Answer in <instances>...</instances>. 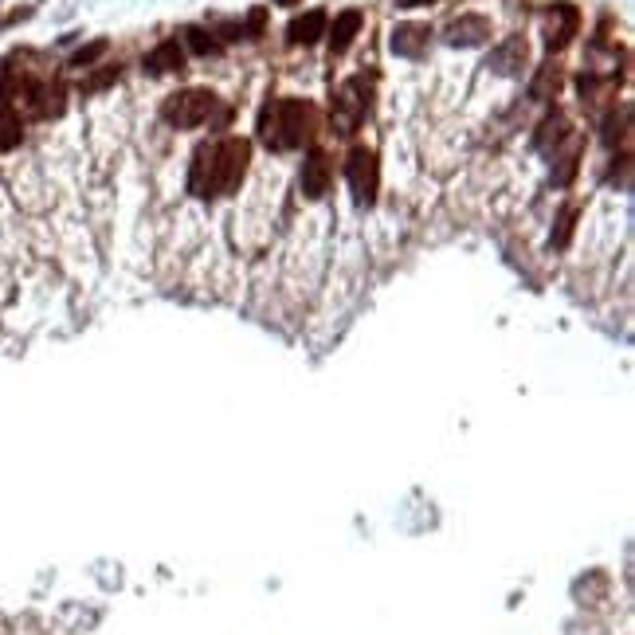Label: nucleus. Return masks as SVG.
Masks as SVG:
<instances>
[{"instance_id":"6ab92c4d","label":"nucleus","mask_w":635,"mask_h":635,"mask_svg":"<svg viewBox=\"0 0 635 635\" xmlns=\"http://www.w3.org/2000/svg\"><path fill=\"white\" fill-rule=\"evenodd\" d=\"M424 4H436V0H401V8H424Z\"/></svg>"},{"instance_id":"0eeeda50","label":"nucleus","mask_w":635,"mask_h":635,"mask_svg":"<svg viewBox=\"0 0 635 635\" xmlns=\"http://www.w3.org/2000/svg\"><path fill=\"white\" fill-rule=\"evenodd\" d=\"M577 24H580V16H577L573 4H553V13H549V28H545V44L553 51H561L569 40L577 36Z\"/></svg>"},{"instance_id":"7ed1b4c3","label":"nucleus","mask_w":635,"mask_h":635,"mask_svg":"<svg viewBox=\"0 0 635 635\" xmlns=\"http://www.w3.org/2000/svg\"><path fill=\"white\" fill-rule=\"evenodd\" d=\"M212 110H216V94L212 91H181L161 106V118L169 126H177V130H197L200 122L212 118Z\"/></svg>"},{"instance_id":"f8f14e48","label":"nucleus","mask_w":635,"mask_h":635,"mask_svg":"<svg viewBox=\"0 0 635 635\" xmlns=\"http://www.w3.org/2000/svg\"><path fill=\"white\" fill-rule=\"evenodd\" d=\"M181 67H185V48H181L177 40H165V44H157L146 56L149 75H169V71H181Z\"/></svg>"},{"instance_id":"20e7f679","label":"nucleus","mask_w":635,"mask_h":635,"mask_svg":"<svg viewBox=\"0 0 635 635\" xmlns=\"http://www.w3.org/2000/svg\"><path fill=\"white\" fill-rule=\"evenodd\" d=\"M346 181H349V192L361 208H369L376 200V189H381V165H376V154L373 149L357 146L346 161Z\"/></svg>"},{"instance_id":"4468645a","label":"nucleus","mask_w":635,"mask_h":635,"mask_svg":"<svg viewBox=\"0 0 635 635\" xmlns=\"http://www.w3.org/2000/svg\"><path fill=\"white\" fill-rule=\"evenodd\" d=\"M24 142V122H20L16 110H0V154H8V149H16Z\"/></svg>"},{"instance_id":"2eb2a0df","label":"nucleus","mask_w":635,"mask_h":635,"mask_svg":"<svg viewBox=\"0 0 635 635\" xmlns=\"http://www.w3.org/2000/svg\"><path fill=\"white\" fill-rule=\"evenodd\" d=\"M185 40H189V48L197 51V56H220V44L208 36V31H200V28H189L185 31Z\"/></svg>"},{"instance_id":"423d86ee","label":"nucleus","mask_w":635,"mask_h":635,"mask_svg":"<svg viewBox=\"0 0 635 635\" xmlns=\"http://www.w3.org/2000/svg\"><path fill=\"white\" fill-rule=\"evenodd\" d=\"M298 185H303V197H310V200L326 197V189H330V157L322 154V149H310V154H306L303 173H298Z\"/></svg>"},{"instance_id":"f257e3e1","label":"nucleus","mask_w":635,"mask_h":635,"mask_svg":"<svg viewBox=\"0 0 635 635\" xmlns=\"http://www.w3.org/2000/svg\"><path fill=\"white\" fill-rule=\"evenodd\" d=\"M247 161H251V142L243 137H220L216 146H200L189 189L197 197H232L247 177Z\"/></svg>"},{"instance_id":"6e6552de","label":"nucleus","mask_w":635,"mask_h":635,"mask_svg":"<svg viewBox=\"0 0 635 635\" xmlns=\"http://www.w3.org/2000/svg\"><path fill=\"white\" fill-rule=\"evenodd\" d=\"M326 28H330V16L322 13V8H310L306 16H295V20H290L287 40H290V44L310 48V44H318V40L326 36Z\"/></svg>"},{"instance_id":"f03ea898","label":"nucleus","mask_w":635,"mask_h":635,"mask_svg":"<svg viewBox=\"0 0 635 635\" xmlns=\"http://www.w3.org/2000/svg\"><path fill=\"white\" fill-rule=\"evenodd\" d=\"M318 130V110L303 99H278L260 114V142L275 154L306 146Z\"/></svg>"},{"instance_id":"1a4fd4ad","label":"nucleus","mask_w":635,"mask_h":635,"mask_svg":"<svg viewBox=\"0 0 635 635\" xmlns=\"http://www.w3.org/2000/svg\"><path fill=\"white\" fill-rule=\"evenodd\" d=\"M487 36H490V20H487V16H475V13L459 16L455 24L447 28V40H451L455 48H475V44H482Z\"/></svg>"},{"instance_id":"ddd939ff","label":"nucleus","mask_w":635,"mask_h":635,"mask_svg":"<svg viewBox=\"0 0 635 635\" xmlns=\"http://www.w3.org/2000/svg\"><path fill=\"white\" fill-rule=\"evenodd\" d=\"M525 63V40H506V44L490 56V67L498 75H514Z\"/></svg>"},{"instance_id":"9d476101","label":"nucleus","mask_w":635,"mask_h":635,"mask_svg":"<svg viewBox=\"0 0 635 635\" xmlns=\"http://www.w3.org/2000/svg\"><path fill=\"white\" fill-rule=\"evenodd\" d=\"M365 24L361 8H346V13L333 16V31H330V51L333 56H341V51H349V44L357 40V31Z\"/></svg>"},{"instance_id":"dca6fc26","label":"nucleus","mask_w":635,"mask_h":635,"mask_svg":"<svg viewBox=\"0 0 635 635\" xmlns=\"http://www.w3.org/2000/svg\"><path fill=\"white\" fill-rule=\"evenodd\" d=\"M106 48H110V44H106V40H94V44L79 48V51H75V56H71V67H91V63L99 59V56H106Z\"/></svg>"},{"instance_id":"f3484780","label":"nucleus","mask_w":635,"mask_h":635,"mask_svg":"<svg viewBox=\"0 0 635 635\" xmlns=\"http://www.w3.org/2000/svg\"><path fill=\"white\" fill-rule=\"evenodd\" d=\"M557 224H561V228H557L553 243H557V247H565V243H569V235H573V224H577V208H565V212H561V220H557Z\"/></svg>"},{"instance_id":"aec40b11","label":"nucleus","mask_w":635,"mask_h":635,"mask_svg":"<svg viewBox=\"0 0 635 635\" xmlns=\"http://www.w3.org/2000/svg\"><path fill=\"white\" fill-rule=\"evenodd\" d=\"M275 4H283V8H295V4H303V0H275Z\"/></svg>"},{"instance_id":"9b49d317","label":"nucleus","mask_w":635,"mask_h":635,"mask_svg":"<svg viewBox=\"0 0 635 635\" xmlns=\"http://www.w3.org/2000/svg\"><path fill=\"white\" fill-rule=\"evenodd\" d=\"M428 36H432V31L424 24H401L392 31V51L404 59H419L428 51Z\"/></svg>"},{"instance_id":"39448f33","label":"nucleus","mask_w":635,"mask_h":635,"mask_svg":"<svg viewBox=\"0 0 635 635\" xmlns=\"http://www.w3.org/2000/svg\"><path fill=\"white\" fill-rule=\"evenodd\" d=\"M369 106H373V87L365 83V75H353L349 83H341L338 102H333V110H338V122H341V134H353V126L365 122Z\"/></svg>"},{"instance_id":"a211bd4d","label":"nucleus","mask_w":635,"mask_h":635,"mask_svg":"<svg viewBox=\"0 0 635 635\" xmlns=\"http://www.w3.org/2000/svg\"><path fill=\"white\" fill-rule=\"evenodd\" d=\"M114 79H118V67H106V71L99 75V79H91V83H87V91H102V87H110Z\"/></svg>"}]
</instances>
